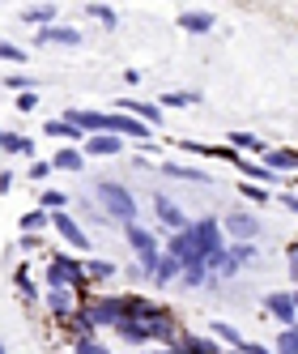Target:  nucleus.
Masks as SVG:
<instances>
[{
  "label": "nucleus",
  "mask_w": 298,
  "mask_h": 354,
  "mask_svg": "<svg viewBox=\"0 0 298 354\" xmlns=\"http://www.w3.org/2000/svg\"><path fill=\"white\" fill-rule=\"evenodd\" d=\"M179 30H188V35H209L213 30V13H205V9H183L179 13Z\"/></svg>",
  "instance_id": "nucleus-13"
},
{
  "label": "nucleus",
  "mask_w": 298,
  "mask_h": 354,
  "mask_svg": "<svg viewBox=\"0 0 298 354\" xmlns=\"http://www.w3.org/2000/svg\"><path fill=\"white\" fill-rule=\"evenodd\" d=\"M217 226H221V235H230L235 243H256V239H260V218H256V214H247V209L226 214Z\"/></svg>",
  "instance_id": "nucleus-4"
},
{
  "label": "nucleus",
  "mask_w": 298,
  "mask_h": 354,
  "mask_svg": "<svg viewBox=\"0 0 298 354\" xmlns=\"http://www.w3.org/2000/svg\"><path fill=\"white\" fill-rule=\"evenodd\" d=\"M43 133H47V137H60V141H86L68 120H47V124H43Z\"/></svg>",
  "instance_id": "nucleus-25"
},
{
  "label": "nucleus",
  "mask_w": 298,
  "mask_h": 354,
  "mask_svg": "<svg viewBox=\"0 0 298 354\" xmlns=\"http://www.w3.org/2000/svg\"><path fill=\"white\" fill-rule=\"evenodd\" d=\"M72 354H111L103 342H94V337H86V342H72Z\"/></svg>",
  "instance_id": "nucleus-30"
},
{
  "label": "nucleus",
  "mask_w": 298,
  "mask_h": 354,
  "mask_svg": "<svg viewBox=\"0 0 298 354\" xmlns=\"http://www.w3.org/2000/svg\"><path fill=\"white\" fill-rule=\"evenodd\" d=\"M64 205H72V201H68V192H60V188H47V192L39 196V209H43V214H64Z\"/></svg>",
  "instance_id": "nucleus-22"
},
{
  "label": "nucleus",
  "mask_w": 298,
  "mask_h": 354,
  "mask_svg": "<svg viewBox=\"0 0 298 354\" xmlns=\"http://www.w3.org/2000/svg\"><path fill=\"white\" fill-rule=\"evenodd\" d=\"M179 354H217V342H209V337H201V333H183V337H175L170 342Z\"/></svg>",
  "instance_id": "nucleus-14"
},
{
  "label": "nucleus",
  "mask_w": 298,
  "mask_h": 354,
  "mask_svg": "<svg viewBox=\"0 0 298 354\" xmlns=\"http://www.w3.org/2000/svg\"><path fill=\"white\" fill-rule=\"evenodd\" d=\"M0 354H5V342H0Z\"/></svg>",
  "instance_id": "nucleus-39"
},
{
  "label": "nucleus",
  "mask_w": 298,
  "mask_h": 354,
  "mask_svg": "<svg viewBox=\"0 0 298 354\" xmlns=\"http://www.w3.org/2000/svg\"><path fill=\"white\" fill-rule=\"evenodd\" d=\"M5 86H9V90H17V94H21V90H34L26 73H9V77H5Z\"/></svg>",
  "instance_id": "nucleus-35"
},
{
  "label": "nucleus",
  "mask_w": 298,
  "mask_h": 354,
  "mask_svg": "<svg viewBox=\"0 0 298 354\" xmlns=\"http://www.w3.org/2000/svg\"><path fill=\"white\" fill-rule=\"evenodd\" d=\"M209 333H213V337H221V342H230V346H239V342H243V333H239L235 324H226V320H213V324H209Z\"/></svg>",
  "instance_id": "nucleus-28"
},
{
  "label": "nucleus",
  "mask_w": 298,
  "mask_h": 354,
  "mask_svg": "<svg viewBox=\"0 0 298 354\" xmlns=\"http://www.w3.org/2000/svg\"><path fill=\"white\" fill-rule=\"evenodd\" d=\"M235 350H239V354H272L268 346H256V342H239Z\"/></svg>",
  "instance_id": "nucleus-37"
},
{
  "label": "nucleus",
  "mask_w": 298,
  "mask_h": 354,
  "mask_svg": "<svg viewBox=\"0 0 298 354\" xmlns=\"http://www.w3.org/2000/svg\"><path fill=\"white\" fill-rule=\"evenodd\" d=\"M119 149H123L119 137H111V133H94V137H86V154H81V158H115Z\"/></svg>",
  "instance_id": "nucleus-11"
},
{
  "label": "nucleus",
  "mask_w": 298,
  "mask_h": 354,
  "mask_svg": "<svg viewBox=\"0 0 298 354\" xmlns=\"http://www.w3.org/2000/svg\"><path fill=\"white\" fill-rule=\"evenodd\" d=\"M196 103H201V94H196V90H166L158 98V111H166V107H196Z\"/></svg>",
  "instance_id": "nucleus-18"
},
{
  "label": "nucleus",
  "mask_w": 298,
  "mask_h": 354,
  "mask_svg": "<svg viewBox=\"0 0 298 354\" xmlns=\"http://www.w3.org/2000/svg\"><path fill=\"white\" fill-rule=\"evenodd\" d=\"M81 312H86V320H90L94 328H103V324H111V328H115V324H119V308H115V299H94V303H86Z\"/></svg>",
  "instance_id": "nucleus-10"
},
{
  "label": "nucleus",
  "mask_w": 298,
  "mask_h": 354,
  "mask_svg": "<svg viewBox=\"0 0 298 354\" xmlns=\"http://www.w3.org/2000/svg\"><path fill=\"white\" fill-rule=\"evenodd\" d=\"M239 192H243L247 201H256V205H268V188H260V184H243Z\"/></svg>",
  "instance_id": "nucleus-33"
},
{
  "label": "nucleus",
  "mask_w": 298,
  "mask_h": 354,
  "mask_svg": "<svg viewBox=\"0 0 298 354\" xmlns=\"http://www.w3.org/2000/svg\"><path fill=\"white\" fill-rule=\"evenodd\" d=\"M179 282H183L188 290H196V286H205V282H209V269L192 261V265H183V269H179Z\"/></svg>",
  "instance_id": "nucleus-27"
},
{
  "label": "nucleus",
  "mask_w": 298,
  "mask_h": 354,
  "mask_svg": "<svg viewBox=\"0 0 298 354\" xmlns=\"http://www.w3.org/2000/svg\"><path fill=\"white\" fill-rule=\"evenodd\" d=\"M158 354H179V350H175V346H166V350H158Z\"/></svg>",
  "instance_id": "nucleus-38"
},
{
  "label": "nucleus",
  "mask_w": 298,
  "mask_h": 354,
  "mask_svg": "<svg viewBox=\"0 0 298 354\" xmlns=\"http://www.w3.org/2000/svg\"><path fill=\"white\" fill-rule=\"evenodd\" d=\"M123 239H128V248L137 252V261H141L137 269H141V273H154V265H158V239L149 235L145 226H137V222L123 226Z\"/></svg>",
  "instance_id": "nucleus-2"
},
{
  "label": "nucleus",
  "mask_w": 298,
  "mask_h": 354,
  "mask_svg": "<svg viewBox=\"0 0 298 354\" xmlns=\"http://www.w3.org/2000/svg\"><path fill=\"white\" fill-rule=\"evenodd\" d=\"M166 257L179 261V265H192L196 261V243H192V231H175L166 239Z\"/></svg>",
  "instance_id": "nucleus-12"
},
{
  "label": "nucleus",
  "mask_w": 298,
  "mask_h": 354,
  "mask_svg": "<svg viewBox=\"0 0 298 354\" xmlns=\"http://www.w3.org/2000/svg\"><path fill=\"white\" fill-rule=\"evenodd\" d=\"M94 201L103 205V214L111 218V222H137V196H132V188H123V184H115V180H103L94 188Z\"/></svg>",
  "instance_id": "nucleus-1"
},
{
  "label": "nucleus",
  "mask_w": 298,
  "mask_h": 354,
  "mask_svg": "<svg viewBox=\"0 0 298 354\" xmlns=\"http://www.w3.org/2000/svg\"><path fill=\"white\" fill-rule=\"evenodd\" d=\"M86 13H90L94 21H103V26H115V21H119V17H115V9H107V5H90Z\"/></svg>",
  "instance_id": "nucleus-29"
},
{
  "label": "nucleus",
  "mask_w": 298,
  "mask_h": 354,
  "mask_svg": "<svg viewBox=\"0 0 298 354\" xmlns=\"http://www.w3.org/2000/svg\"><path fill=\"white\" fill-rule=\"evenodd\" d=\"M230 149L239 154V149H252V154H264L268 149V141L264 137H256V133H230Z\"/></svg>",
  "instance_id": "nucleus-23"
},
{
  "label": "nucleus",
  "mask_w": 298,
  "mask_h": 354,
  "mask_svg": "<svg viewBox=\"0 0 298 354\" xmlns=\"http://www.w3.org/2000/svg\"><path fill=\"white\" fill-rule=\"evenodd\" d=\"M81 273H86V282H107V277H115V273H119V265H115V261H107V257H94V261H86V265H81Z\"/></svg>",
  "instance_id": "nucleus-16"
},
{
  "label": "nucleus",
  "mask_w": 298,
  "mask_h": 354,
  "mask_svg": "<svg viewBox=\"0 0 298 354\" xmlns=\"http://www.w3.org/2000/svg\"><path fill=\"white\" fill-rule=\"evenodd\" d=\"M179 261H170V257H158V265H154V273H149V277H154V282L158 286H166V282H175V277H179Z\"/></svg>",
  "instance_id": "nucleus-24"
},
{
  "label": "nucleus",
  "mask_w": 298,
  "mask_h": 354,
  "mask_svg": "<svg viewBox=\"0 0 298 354\" xmlns=\"http://www.w3.org/2000/svg\"><path fill=\"white\" fill-rule=\"evenodd\" d=\"M47 308H52V312L64 320V316L77 312V295H72V290H52V295H47Z\"/></svg>",
  "instance_id": "nucleus-19"
},
{
  "label": "nucleus",
  "mask_w": 298,
  "mask_h": 354,
  "mask_svg": "<svg viewBox=\"0 0 298 354\" xmlns=\"http://www.w3.org/2000/svg\"><path fill=\"white\" fill-rule=\"evenodd\" d=\"M86 158H81V149H72V145H60L56 149V158H52V171H81Z\"/></svg>",
  "instance_id": "nucleus-17"
},
{
  "label": "nucleus",
  "mask_w": 298,
  "mask_h": 354,
  "mask_svg": "<svg viewBox=\"0 0 298 354\" xmlns=\"http://www.w3.org/2000/svg\"><path fill=\"white\" fill-rule=\"evenodd\" d=\"M47 175H52V162L34 158V162H30V180H47Z\"/></svg>",
  "instance_id": "nucleus-36"
},
{
  "label": "nucleus",
  "mask_w": 298,
  "mask_h": 354,
  "mask_svg": "<svg viewBox=\"0 0 298 354\" xmlns=\"http://www.w3.org/2000/svg\"><path fill=\"white\" fill-rule=\"evenodd\" d=\"M47 282H52V290H77L86 286V273H81V261L72 257H52V265H47Z\"/></svg>",
  "instance_id": "nucleus-3"
},
{
  "label": "nucleus",
  "mask_w": 298,
  "mask_h": 354,
  "mask_svg": "<svg viewBox=\"0 0 298 354\" xmlns=\"http://www.w3.org/2000/svg\"><path fill=\"white\" fill-rule=\"evenodd\" d=\"M13 107H17V111H26V115H30V111L39 107V94H34V90H21V94L13 98Z\"/></svg>",
  "instance_id": "nucleus-31"
},
{
  "label": "nucleus",
  "mask_w": 298,
  "mask_h": 354,
  "mask_svg": "<svg viewBox=\"0 0 298 354\" xmlns=\"http://www.w3.org/2000/svg\"><path fill=\"white\" fill-rule=\"evenodd\" d=\"M39 47H77L81 43V30H72V26H43L34 35Z\"/></svg>",
  "instance_id": "nucleus-9"
},
{
  "label": "nucleus",
  "mask_w": 298,
  "mask_h": 354,
  "mask_svg": "<svg viewBox=\"0 0 298 354\" xmlns=\"http://www.w3.org/2000/svg\"><path fill=\"white\" fill-rule=\"evenodd\" d=\"M158 171H162V175H170V180H192V184H209V175H205L201 167H188V162H170V158H166V162H162Z\"/></svg>",
  "instance_id": "nucleus-15"
},
{
  "label": "nucleus",
  "mask_w": 298,
  "mask_h": 354,
  "mask_svg": "<svg viewBox=\"0 0 298 354\" xmlns=\"http://www.w3.org/2000/svg\"><path fill=\"white\" fill-rule=\"evenodd\" d=\"M0 149H5V154H34V137H21V133H0Z\"/></svg>",
  "instance_id": "nucleus-20"
},
{
  "label": "nucleus",
  "mask_w": 298,
  "mask_h": 354,
  "mask_svg": "<svg viewBox=\"0 0 298 354\" xmlns=\"http://www.w3.org/2000/svg\"><path fill=\"white\" fill-rule=\"evenodd\" d=\"M0 60H9V64H26V52L13 43H0Z\"/></svg>",
  "instance_id": "nucleus-34"
},
{
  "label": "nucleus",
  "mask_w": 298,
  "mask_h": 354,
  "mask_svg": "<svg viewBox=\"0 0 298 354\" xmlns=\"http://www.w3.org/2000/svg\"><path fill=\"white\" fill-rule=\"evenodd\" d=\"M52 226H56V235H60L68 248H77V252L90 248V235L81 231V222H77V218H68V209H64V214H52Z\"/></svg>",
  "instance_id": "nucleus-5"
},
{
  "label": "nucleus",
  "mask_w": 298,
  "mask_h": 354,
  "mask_svg": "<svg viewBox=\"0 0 298 354\" xmlns=\"http://www.w3.org/2000/svg\"><path fill=\"white\" fill-rule=\"evenodd\" d=\"M277 354H298V337H294V328H281V337H277Z\"/></svg>",
  "instance_id": "nucleus-32"
},
{
  "label": "nucleus",
  "mask_w": 298,
  "mask_h": 354,
  "mask_svg": "<svg viewBox=\"0 0 298 354\" xmlns=\"http://www.w3.org/2000/svg\"><path fill=\"white\" fill-rule=\"evenodd\" d=\"M52 17H56V5H30V9H21V21H26V26H52Z\"/></svg>",
  "instance_id": "nucleus-21"
},
{
  "label": "nucleus",
  "mask_w": 298,
  "mask_h": 354,
  "mask_svg": "<svg viewBox=\"0 0 298 354\" xmlns=\"http://www.w3.org/2000/svg\"><path fill=\"white\" fill-rule=\"evenodd\" d=\"M47 226H52V214H43V209L21 214V231H26V239H30V235H39V231H47Z\"/></svg>",
  "instance_id": "nucleus-26"
},
{
  "label": "nucleus",
  "mask_w": 298,
  "mask_h": 354,
  "mask_svg": "<svg viewBox=\"0 0 298 354\" xmlns=\"http://www.w3.org/2000/svg\"><path fill=\"white\" fill-rule=\"evenodd\" d=\"M260 167L268 175H290L298 167V158H294V149H286V145H268L264 154H260Z\"/></svg>",
  "instance_id": "nucleus-6"
},
{
  "label": "nucleus",
  "mask_w": 298,
  "mask_h": 354,
  "mask_svg": "<svg viewBox=\"0 0 298 354\" xmlns=\"http://www.w3.org/2000/svg\"><path fill=\"white\" fill-rule=\"evenodd\" d=\"M264 308L272 320H281L286 328H294V290H268L264 295Z\"/></svg>",
  "instance_id": "nucleus-7"
},
{
  "label": "nucleus",
  "mask_w": 298,
  "mask_h": 354,
  "mask_svg": "<svg viewBox=\"0 0 298 354\" xmlns=\"http://www.w3.org/2000/svg\"><path fill=\"white\" fill-rule=\"evenodd\" d=\"M154 214H158V222H162V226H170V231H188V226H192V222L183 218V209H179L170 196H162V192L154 196Z\"/></svg>",
  "instance_id": "nucleus-8"
}]
</instances>
